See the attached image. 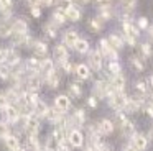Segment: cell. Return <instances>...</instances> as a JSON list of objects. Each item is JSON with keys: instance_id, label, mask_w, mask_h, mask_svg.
<instances>
[{"instance_id": "obj_1", "label": "cell", "mask_w": 153, "mask_h": 151, "mask_svg": "<svg viewBox=\"0 0 153 151\" xmlns=\"http://www.w3.org/2000/svg\"><path fill=\"white\" fill-rule=\"evenodd\" d=\"M107 100L114 110H123L127 100H128V95L125 94V90H114L112 94L107 95Z\"/></svg>"}, {"instance_id": "obj_2", "label": "cell", "mask_w": 153, "mask_h": 151, "mask_svg": "<svg viewBox=\"0 0 153 151\" xmlns=\"http://www.w3.org/2000/svg\"><path fill=\"white\" fill-rule=\"evenodd\" d=\"M2 113L5 115V121H8V123H12V125L18 123V121H20V117H22L18 105H13V104H8L7 107L2 110Z\"/></svg>"}, {"instance_id": "obj_3", "label": "cell", "mask_w": 153, "mask_h": 151, "mask_svg": "<svg viewBox=\"0 0 153 151\" xmlns=\"http://www.w3.org/2000/svg\"><path fill=\"white\" fill-rule=\"evenodd\" d=\"M145 98H143V95H137V97H128V100H127L125 107H123V110L127 112V113H135V112L142 110L143 107H145Z\"/></svg>"}, {"instance_id": "obj_4", "label": "cell", "mask_w": 153, "mask_h": 151, "mask_svg": "<svg viewBox=\"0 0 153 151\" xmlns=\"http://www.w3.org/2000/svg\"><path fill=\"white\" fill-rule=\"evenodd\" d=\"M89 67H91V71H96V72H100L102 71V59H104V56H102V53L99 51V49H94V51H91L89 49Z\"/></svg>"}, {"instance_id": "obj_5", "label": "cell", "mask_w": 153, "mask_h": 151, "mask_svg": "<svg viewBox=\"0 0 153 151\" xmlns=\"http://www.w3.org/2000/svg\"><path fill=\"white\" fill-rule=\"evenodd\" d=\"M43 76L40 72H30L28 77L25 79V85L28 90H40V87L43 85Z\"/></svg>"}, {"instance_id": "obj_6", "label": "cell", "mask_w": 153, "mask_h": 151, "mask_svg": "<svg viewBox=\"0 0 153 151\" xmlns=\"http://www.w3.org/2000/svg\"><path fill=\"white\" fill-rule=\"evenodd\" d=\"M100 48H99V51L102 53V56L104 58H107V59H110V61H119V53H117V49H114L112 46L107 43V38H104V39H100Z\"/></svg>"}, {"instance_id": "obj_7", "label": "cell", "mask_w": 153, "mask_h": 151, "mask_svg": "<svg viewBox=\"0 0 153 151\" xmlns=\"http://www.w3.org/2000/svg\"><path fill=\"white\" fill-rule=\"evenodd\" d=\"M68 141L71 143L73 148H81L86 141V136L82 135V131L77 130V128H71L69 133H68Z\"/></svg>"}, {"instance_id": "obj_8", "label": "cell", "mask_w": 153, "mask_h": 151, "mask_svg": "<svg viewBox=\"0 0 153 151\" xmlns=\"http://www.w3.org/2000/svg\"><path fill=\"white\" fill-rule=\"evenodd\" d=\"M128 140H130V143H132L133 150L143 151V150H146V146H148V138H146L143 133H133Z\"/></svg>"}, {"instance_id": "obj_9", "label": "cell", "mask_w": 153, "mask_h": 151, "mask_svg": "<svg viewBox=\"0 0 153 151\" xmlns=\"http://www.w3.org/2000/svg\"><path fill=\"white\" fill-rule=\"evenodd\" d=\"M33 39L28 33H12V44L13 46H33Z\"/></svg>"}, {"instance_id": "obj_10", "label": "cell", "mask_w": 153, "mask_h": 151, "mask_svg": "<svg viewBox=\"0 0 153 151\" xmlns=\"http://www.w3.org/2000/svg\"><path fill=\"white\" fill-rule=\"evenodd\" d=\"M4 62L8 66V67H13V66L20 64L22 58H20V54L17 53V49H13V48L5 49V59H4Z\"/></svg>"}, {"instance_id": "obj_11", "label": "cell", "mask_w": 153, "mask_h": 151, "mask_svg": "<svg viewBox=\"0 0 153 151\" xmlns=\"http://www.w3.org/2000/svg\"><path fill=\"white\" fill-rule=\"evenodd\" d=\"M109 84L112 85L114 90H125V84H127V79L122 72L119 74H112L109 79Z\"/></svg>"}, {"instance_id": "obj_12", "label": "cell", "mask_w": 153, "mask_h": 151, "mask_svg": "<svg viewBox=\"0 0 153 151\" xmlns=\"http://www.w3.org/2000/svg\"><path fill=\"white\" fill-rule=\"evenodd\" d=\"M69 58V51H68V46L64 44H56L53 48V61L56 62H63L64 59Z\"/></svg>"}, {"instance_id": "obj_13", "label": "cell", "mask_w": 153, "mask_h": 151, "mask_svg": "<svg viewBox=\"0 0 153 151\" xmlns=\"http://www.w3.org/2000/svg\"><path fill=\"white\" fill-rule=\"evenodd\" d=\"M54 107L59 108L61 112H68L71 108V97L68 94H61L54 98Z\"/></svg>"}, {"instance_id": "obj_14", "label": "cell", "mask_w": 153, "mask_h": 151, "mask_svg": "<svg viewBox=\"0 0 153 151\" xmlns=\"http://www.w3.org/2000/svg\"><path fill=\"white\" fill-rule=\"evenodd\" d=\"M68 120H69V123L73 125V127H82L84 121H86V112H84L82 108H77V110L73 112V115H71Z\"/></svg>"}, {"instance_id": "obj_15", "label": "cell", "mask_w": 153, "mask_h": 151, "mask_svg": "<svg viewBox=\"0 0 153 151\" xmlns=\"http://www.w3.org/2000/svg\"><path fill=\"white\" fill-rule=\"evenodd\" d=\"M45 82H46V85L50 89H58L59 87V84H61V76H59V72L54 69L53 72H50L48 76H45Z\"/></svg>"}, {"instance_id": "obj_16", "label": "cell", "mask_w": 153, "mask_h": 151, "mask_svg": "<svg viewBox=\"0 0 153 151\" xmlns=\"http://www.w3.org/2000/svg\"><path fill=\"white\" fill-rule=\"evenodd\" d=\"M97 127H99V131L102 135H110V133H114V130H115L114 120H109V118H102V120L97 123Z\"/></svg>"}, {"instance_id": "obj_17", "label": "cell", "mask_w": 153, "mask_h": 151, "mask_svg": "<svg viewBox=\"0 0 153 151\" xmlns=\"http://www.w3.org/2000/svg\"><path fill=\"white\" fill-rule=\"evenodd\" d=\"M4 144L8 148V150L12 151H17L18 148H20V138L17 136V135H5L4 136Z\"/></svg>"}, {"instance_id": "obj_18", "label": "cell", "mask_w": 153, "mask_h": 151, "mask_svg": "<svg viewBox=\"0 0 153 151\" xmlns=\"http://www.w3.org/2000/svg\"><path fill=\"white\" fill-rule=\"evenodd\" d=\"M53 71H54V61L53 59H48V58L41 59L40 61V71L38 72L45 77V76H48L50 72H53Z\"/></svg>"}, {"instance_id": "obj_19", "label": "cell", "mask_w": 153, "mask_h": 151, "mask_svg": "<svg viewBox=\"0 0 153 151\" xmlns=\"http://www.w3.org/2000/svg\"><path fill=\"white\" fill-rule=\"evenodd\" d=\"M74 72H76L77 79H81V81H86V79L91 77V74H92V71H91V67L87 64H77L76 67H74Z\"/></svg>"}, {"instance_id": "obj_20", "label": "cell", "mask_w": 153, "mask_h": 151, "mask_svg": "<svg viewBox=\"0 0 153 151\" xmlns=\"http://www.w3.org/2000/svg\"><path fill=\"white\" fill-rule=\"evenodd\" d=\"M77 31L76 30H66L63 35V44L64 46H69V48H74V43L77 41Z\"/></svg>"}, {"instance_id": "obj_21", "label": "cell", "mask_w": 153, "mask_h": 151, "mask_svg": "<svg viewBox=\"0 0 153 151\" xmlns=\"http://www.w3.org/2000/svg\"><path fill=\"white\" fill-rule=\"evenodd\" d=\"M82 92H84V89L79 82H71V84L68 85V95H69L71 98H79L81 95H82Z\"/></svg>"}, {"instance_id": "obj_22", "label": "cell", "mask_w": 153, "mask_h": 151, "mask_svg": "<svg viewBox=\"0 0 153 151\" xmlns=\"http://www.w3.org/2000/svg\"><path fill=\"white\" fill-rule=\"evenodd\" d=\"M119 127H120L122 135H123V136H127V138H130L133 133H135V125H133V121H130L128 118H125V120H123Z\"/></svg>"}, {"instance_id": "obj_23", "label": "cell", "mask_w": 153, "mask_h": 151, "mask_svg": "<svg viewBox=\"0 0 153 151\" xmlns=\"http://www.w3.org/2000/svg\"><path fill=\"white\" fill-rule=\"evenodd\" d=\"M31 48H33V53L36 58H45L48 54V44L45 41H35Z\"/></svg>"}, {"instance_id": "obj_24", "label": "cell", "mask_w": 153, "mask_h": 151, "mask_svg": "<svg viewBox=\"0 0 153 151\" xmlns=\"http://www.w3.org/2000/svg\"><path fill=\"white\" fill-rule=\"evenodd\" d=\"M12 31L13 33H27L28 31V23L23 18H17L12 21Z\"/></svg>"}, {"instance_id": "obj_25", "label": "cell", "mask_w": 153, "mask_h": 151, "mask_svg": "<svg viewBox=\"0 0 153 151\" xmlns=\"http://www.w3.org/2000/svg\"><path fill=\"white\" fill-rule=\"evenodd\" d=\"M122 30H123V35H128V36L138 38V35H140V30L132 21H122Z\"/></svg>"}, {"instance_id": "obj_26", "label": "cell", "mask_w": 153, "mask_h": 151, "mask_svg": "<svg viewBox=\"0 0 153 151\" xmlns=\"http://www.w3.org/2000/svg\"><path fill=\"white\" fill-rule=\"evenodd\" d=\"M107 43H109L110 46H112L114 49H117V51H119V49H122L123 48V38L122 36H119V35H115V33H112V35H109V38H107Z\"/></svg>"}, {"instance_id": "obj_27", "label": "cell", "mask_w": 153, "mask_h": 151, "mask_svg": "<svg viewBox=\"0 0 153 151\" xmlns=\"http://www.w3.org/2000/svg\"><path fill=\"white\" fill-rule=\"evenodd\" d=\"M12 23L0 18V38H10L12 36Z\"/></svg>"}, {"instance_id": "obj_28", "label": "cell", "mask_w": 153, "mask_h": 151, "mask_svg": "<svg viewBox=\"0 0 153 151\" xmlns=\"http://www.w3.org/2000/svg\"><path fill=\"white\" fill-rule=\"evenodd\" d=\"M74 49H76L79 54H87V53H89V49H91L89 41H87V39H84V38H77V41L74 43Z\"/></svg>"}, {"instance_id": "obj_29", "label": "cell", "mask_w": 153, "mask_h": 151, "mask_svg": "<svg viewBox=\"0 0 153 151\" xmlns=\"http://www.w3.org/2000/svg\"><path fill=\"white\" fill-rule=\"evenodd\" d=\"M63 115H64V112H61L59 108H56V107L50 108V107H48V112H46V117H45V118H48V120H50L51 123L54 125L61 117H63Z\"/></svg>"}, {"instance_id": "obj_30", "label": "cell", "mask_w": 153, "mask_h": 151, "mask_svg": "<svg viewBox=\"0 0 153 151\" xmlns=\"http://www.w3.org/2000/svg\"><path fill=\"white\" fill-rule=\"evenodd\" d=\"M46 112H48V105L45 104L43 100H38L36 104L33 105V113L36 115V117H40V118L46 117Z\"/></svg>"}, {"instance_id": "obj_31", "label": "cell", "mask_w": 153, "mask_h": 151, "mask_svg": "<svg viewBox=\"0 0 153 151\" xmlns=\"http://www.w3.org/2000/svg\"><path fill=\"white\" fill-rule=\"evenodd\" d=\"M51 18H53V21L56 23L58 26L59 25H64V23L68 21V16H66V12H63V10H59V8H56L53 12V15H51Z\"/></svg>"}, {"instance_id": "obj_32", "label": "cell", "mask_w": 153, "mask_h": 151, "mask_svg": "<svg viewBox=\"0 0 153 151\" xmlns=\"http://www.w3.org/2000/svg\"><path fill=\"white\" fill-rule=\"evenodd\" d=\"M43 30L46 33L48 38H56L58 36V25L54 21H50V23H45L43 25Z\"/></svg>"}, {"instance_id": "obj_33", "label": "cell", "mask_w": 153, "mask_h": 151, "mask_svg": "<svg viewBox=\"0 0 153 151\" xmlns=\"http://www.w3.org/2000/svg\"><path fill=\"white\" fill-rule=\"evenodd\" d=\"M81 10L77 8V7H69V8L66 10V16H68V20H71V21H79L81 20Z\"/></svg>"}, {"instance_id": "obj_34", "label": "cell", "mask_w": 153, "mask_h": 151, "mask_svg": "<svg viewBox=\"0 0 153 151\" xmlns=\"http://www.w3.org/2000/svg\"><path fill=\"white\" fill-rule=\"evenodd\" d=\"M130 64H132V67L138 72L145 71V62H143V59L138 58V56H132V58H130Z\"/></svg>"}, {"instance_id": "obj_35", "label": "cell", "mask_w": 153, "mask_h": 151, "mask_svg": "<svg viewBox=\"0 0 153 151\" xmlns=\"http://www.w3.org/2000/svg\"><path fill=\"white\" fill-rule=\"evenodd\" d=\"M27 71L28 72H38L40 71V59L38 58H30L27 61Z\"/></svg>"}, {"instance_id": "obj_36", "label": "cell", "mask_w": 153, "mask_h": 151, "mask_svg": "<svg viewBox=\"0 0 153 151\" xmlns=\"http://www.w3.org/2000/svg\"><path fill=\"white\" fill-rule=\"evenodd\" d=\"M89 26L92 31H100V30L104 28V21L99 18V16H96V18H91L89 20Z\"/></svg>"}, {"instance_id": "obj_37", "label": "cell", "mask_w": 153, "mask_h": 151, "mask_svg": "<svg viewBox=\"0 0 153 151\" xmlns=\"http://www.w3.org/2000/svg\"><path fill=\"white\" fill-rule=\"evenodd\" d=\"M135 90L138 92L140 95L145 97V95L148 94V84H146V81H137L135 82Z\"/></svg>"}, {"instance_id": "obj_38", "label": "cell", "mask_w": 153, "mask_h": 151, "mask_svg": "<svg viewBox=\"0 0 153 151\" xmlns=\"http://www.w3.org/2000/svg\"><path fill=\"white\" fill-rule=\"evenodd\" d=\"M107 72L109 74H119V72H122V66L119 64V61H110L107 62Z\"/></svg>"}, {"instance_id": "obj_39", "label": "cell", "mask_w": 153, "mask_h": 151, "mask_svg": "<svg viewBox=\"0 0 153 151\" xmlns=\"http://www.w3.org/2000/svg\"><path fill=\"white\" fill-rule=\"evenodd\" d=\"M10 74H12L10 67H8L5 62H0V79H2V81H8V79H10Z\"/></svg>"}, {"instance_id": "obj_40", "label": "cell", "mask_w": 153, "mask_h": 151, "mask_svg": "<svg viewBox=\"0 0 153 151\" xmlns=\"http://www.w3.org/2000/svg\"><path fill=\"white\" fill-rule=\"evenodd\" d=\"M119 2H120V7H122L123 12H132L137 7V0H119Z\"/></svg>"}, {"instance_id": "obj_41", "label": "cell", "mask_w": 153, "mask_h": 151, "mask_svg": "<svg viewBox=\"0 0 153 151\" xmlns=\"http://www.w3.org/2000/svg\"><path fill=\"white\" fill-rule=\"evenodd\" d=\"M138 48H140V53H142L143 58H148V56H152L153 49H152V44H150V43H142Z\"/></svg>"}, {"instance_id": "obj_42", "label": "cell", "mask_w": 153, "mask_h": 151, "mask_svg": "<svg viewBox=\"0 0 153 151\" xmlns=\"http://www.w3.org/2000/svg\"><path fill=\"white\" fill-rule=\"evenodd\" d=\"M99 18L102 20L104 23L109 21V20L112 18V10H110V7H107V8H100V12H99Z\"/></svg>"}, {"instance_id": "obj_43", "label": "cell", "mask_w": 153, "mask_h": 151, "mask_svg": "<svg viewBox=\"0 0 153 151\" xmlns=\"http://www.w3.org/2000/svg\"><path fill=\"white\" fill-rule=\"evenodd\" d=\"M56 148H58V141H56V138L51 135V136L46 138V141H45V150L51 151V150H56Z\"/></svg>"}, {"instance_id": "obj_44", "label": "cell", "mask_w": 153, "mask_h": 151, "mask_svg": "<svg viewBox=\"0 0 153 151\" xmlns=\"http://www.w3.org/2000/svg\"><path fill=\"white\" fill-rule=\"evenodd\" d=\"M12 15V5H0V16L4 20H8Z\"/></svg>"}, {"instance_id": "obj_45", "label": "cell", "mask_w": 153, "mask_h": 151, "mask_svg": "<svg viewBox=\"0 0 153 151\" xmlns=\"http://www.w3.org/2000/svg\"><path fill=\"white\" fill-rule=\"evenodd\" d=\"M56 2V7L59 10H63V12H66L69 7H73V0H54Z\"/></svg>"}, {"instance_id": "obj_46", "label": "cell", "mask_w": 153, "mask_h": 151, "mask_svg": "<svg viewBox=\"0 0 153 151\" xmlns=\"http://www.w3.org/2000/svg\"><path fill=\"white\" fill-rule=\"evenodd\" d=\"M8 133H10V123L0 120V138H4L5 135H8Z\"/></svg>"}, {"instance_id": "obj_47", "label": "cell", "mask_w": 153, "mask_h": 151, "mask_svg": "<svg viewBox=\"0 0 153 151\" xmlns=\"http://www.w3.org/2000/svg\"><path fill=\"white\" fill-rule=\"evenodd\" d=\"M59 64H61V67H63V71L66 72V74H71V72H74V67H73V64H71L69 59H64V61L59 62Z\"/></svg>"}, {"instance_id": "obj_48", "label": "cell", "mask_w": 153, "mask_h": 151, "mask_svg": "<svg viewBox=\"0 0 153 151\" xmlns=\"http://www.w3.org/2000/svg\"><path fill=\"white\" fill-rule=\"evenodd\" d=\"M148 18H145V16H140L138 20H137V28L138 30H146L148 28Z\"/></svg>"}, {"instance_id": "obj_49", "label": "cell", "mask_w": 153, "mask_h": 151, "mask_svg": "<svg viewBox=\"0 0 153 151\" xmlns=\"http://www.w3.org/2000/svg\"><path fill=\"white\" fill-rule=\"evenodd\" d=\"M114 0H96V5L99 8H107V7H112Z\"/></svg>"}, {"instance_id": "obj_50", "label": "cell", "mask_w": 153, "mask_h": 151, "mask_svg": "<svg viewBox=\"0 0 153 151\" xmlns=\"http://www.w3.org/2000/svg\"><path fill=\"white\" fill-rule=\"evenodd\" d=\"M125 118L127 117H125V113H123L122 110H115V121H117V125H120ZM115 121H114V123H115Z\"/></svg>"}, {"instance_id": "obj_51", "label": "cell", "mask_w": 153, "mask_h": 151, "mask_svg": "<svg viewBox=\"0 0 153 151\" xmlns=\"http://www.w3.org/2000/svg\"><path fill=\"white\" fill-rule=\"evenodd\" d=\"M30 12H31V15H33L35 16V18H40V16H41V8H40V7H38V5H35V7H30Z\"/></svg>"}, {"instance_id": "obj_52", "label": "cell", "mask_w": 153, "mask_h": 151, "mask_svg": "<svg viewBox=\"0 0 153 151\" xmlns=\"http://www.w3.org/2000/svg\"><path fill=\"white\" fill-rule=\"evenodd\" d=\"M97 104H99V102H97V98L94 97V95H92V97L87 98V105H89L91 108H96V107H97Z\"/></svg>"}, {"instance_id": "obj_53", "label": "cell", "mask_w": 153, "mask_h": 151, "mask_svg": "<svg viewBox=\"0 0 153 151\" xmlns=\"http://www.w3.org/2000/svg\"><path fill=\"white\" fill-rule=\"evenodd\" d=\"M54 3V0H40V5L41 7H51Z\"/></svg>"}, {"instance_id": "obj_54", "label": "cell", "mask_w": 153, "mask_h": 151, "mask_svg": "<svg viewBox=\"0 0 153 151\" xmlns=\"http://www.w3.org/2000/svg\"><path fill=\"white\" fill-rule=\"evenodd\" d=\"M30 7H35V5H40V0H25Z\"/></svg>"}, {"instance_id": "obj_55", "label": "cell", "mask_w": 153, "mask_h": 151, "mask_svg": "<svg viewBox=\"0 0 153 151\" xmlns=\"http://www.w3.org/2000/svg\"><path fill=\"white\" fill-rule=\"evenodd\" d=\"M4 59H5V49L0 48V62H4Z\"/></svg>"}, {"instance_id": "obj_56", "label": "cell", "mask_w": 153, "mask_h": 151, "mask_svg": "<svg viewBox=\"0 0 153 151\" xmlns=\"http://www.w3.org/2000/svg\"><path fill=\"white\" fill-rule=\"evenodd\" d=\"M146 84H148V87L153 89V76H150V77L146 79Z\"/></svg>"}, {"instance_id": "obj_57", "label": "cell", "mask_w": 153, "mask_h": 151, "mask_svg": "<svg viewBox=\"0 0 153 151\" xmlns=\"http://www.w3.org/2000/svg\"><path fill=\"white\" fill-rule=\"evenodd\" d=\"M148 136H150V140L153 141V128H152V130H150V135H148Z\"/></svg>"}, {"instance_id": "obj_58", "label": "cell", "mask_w": 153, "mask_h": 151, "mask_svg": "<svg viewBox=\"0 0 153 151\" xmlns=\"http://www.w3.org/2000/svg\"><path fill=\"white\" fill-rule=\"evenodd\" d=\"M81 3H87V2H91V0H79Z\"/></svg>"}, {"instance_id": "obj_59", "label": "cell", "mask_w": 153, "mask_h": 151, "mask_svg": "<svg viewBox=\"0 0 153 151\" xmlns=\"http://www.w3.org/2000/svg\"><path fill=\"white\" fill-rule=\"evenodd\" d=\"M150 98H152V104H153V94H152V95H150Z\"/></svg>"}]
</instances>
